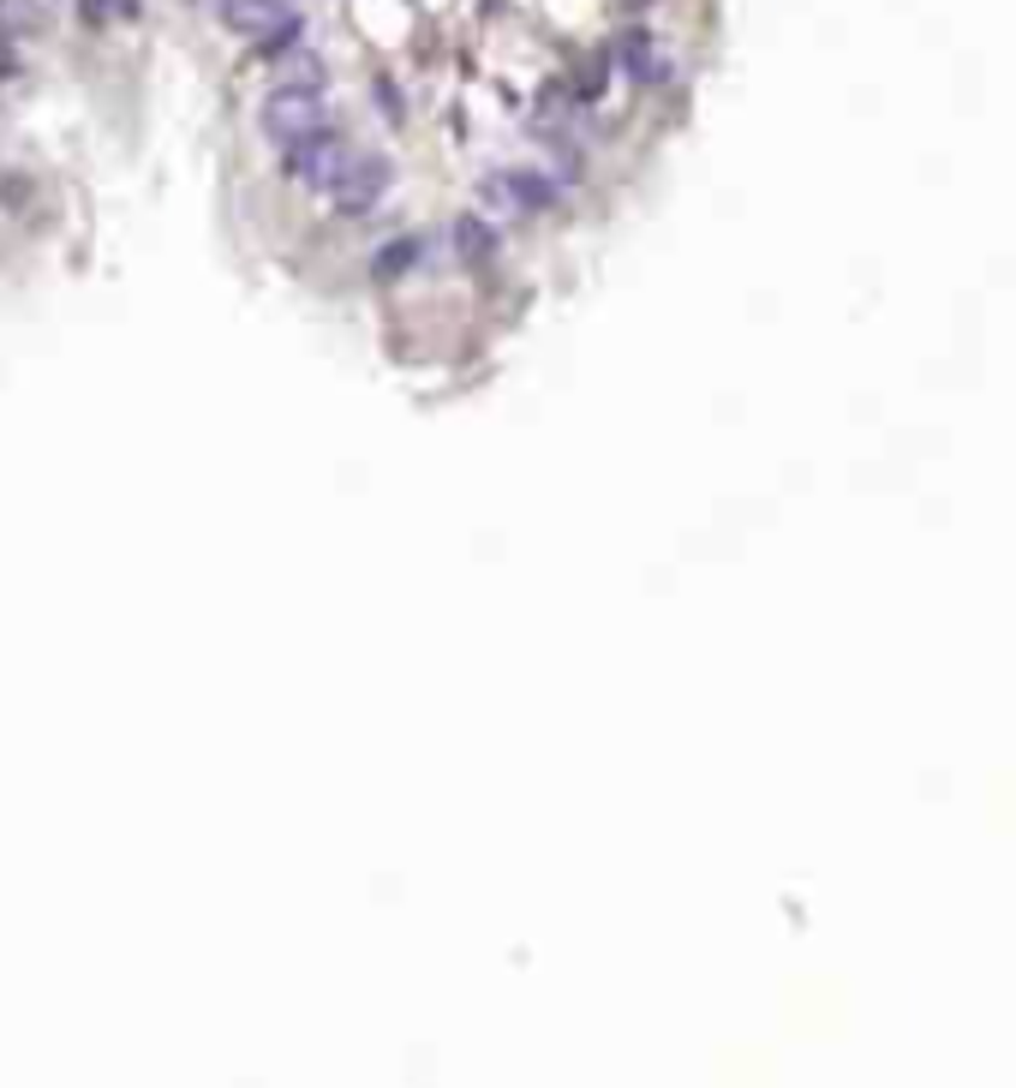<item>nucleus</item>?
Returning <instances> with one entry per match:
<instances>
[{
    "mask_svg": "<svg viewBox=\"0 0 1016 1088\" xmlns=\"http://www.w3.org/2000/svg\"><path fill=\"white\" fill-rule=\"evenodd\" d=\"M616 61H622V72H628V79H640V84L664 79V54H658V42L646 36V31H622V42H616Z\"/></svg>",
    "mask_w": 1016,
    "mask_h": 1088,
    "instance_id": "7",
    "label": "nucleus"
},
{
    "mask_svg": "<svg viewBox=\"0 0 1016 1088\" xmlns=\"http://www.w3.org/2000/svg\"><path fill=\"white\" fill-rule=\"evenodd\" d=\"M222 24L245 36L258 54H287L300 49V12L287 0H222Z\"/></svg>",
    "mask_w": 1016,
    "mask_h": 1088,
    "instance_id": "2",
    "label": "nucleus"
},
{
    "mask_svg": "<svg viewBox=\"0 0 1016 1088\" xmlns=\"http://www.w3.org/2000/svg\"><path fill=\"white\" fill-rule=\"evenodd\" d=\"M383 192H389V161H383V156H365V150H347V161L335 168V180L323 186V198H329L342 216L377 210Z\"/></svg>",
    "mask_w": 1016,
    "mask_h": 1088,
    "instance_id": "4",
    "label": "nucleus"
},
{
    "mask_svg": "<svg viewBox=\"0 0 1016 1088\" xmlns=\"http://www.w3.org/2000/svg\"><path fill=\"white\" fill-rule=\"evenodd\" d=\"M419 245H425V240H413V233H401V240L377 245V258H371V275H377V282H395V275H407V270H413V263L425 258Z\"/></svg>",
    "mask_w": 1016,
    "mask_h": 1088,
    "instance_id": "8",
    "label": "nucleus"
},
{
    "mask_svg": "<svg viewBox=\"0 0 1016 1088\" xmlns=\"http://www.w3.org/2000/svg\"><path fill=\"white\" fill-rule=\"evenodd\" d=\"M347 161V144H342V132L335 126H323V132H312V138H300V144H287L282 150V168L293 174L300 186H329L335 180V168Z\"/></svg>",
    "mask_w": 1016,
    "mask_h": 1088,
    "instance_id": "5",
    "label": "nucleus"
},
{
    "mask_svg": "<svg viewBox=\"0 0 1016 1088\" xmlns=\"http://www.w3.org/2000/svg\"><path fill=\"white\" fill-rule=\"evenodd\" d=\"M323 126H329L323 91H305V84H275L270 102H263V138H270L275 150L312 138V132H323Z\"/></svg>",
    "mask_w": 1016,
    "mask_h": 1088,
    "instance_id": "3",
    "label": "nucleus"
},
{
    "mask_svg": "<svg viewBox=\"0 0 1016 1088\" xmlns=\"http://www.w3.org/2000/svg\"><path fill=\"white\" fill-rule=\"evenodd\" d=\"M84 12H91V19H132L138 0H84Z\"/></svg>",
    "mask_w": 1016,
    "mask_h": 1088,
    "instance_id": "9",
    "label": "nucleus"
},
{
    "mask_svg": "<svg viewBox=\"0 0 1016 1088\" xmlns=\"http://www.w3.org/2000/svg\"><path fill=\"white\" fill-rule=\"evenodd\" d=\"M449 245L467 270H484V263H496V252H503V233H496V222L484 210H461L449 222Z\"/></svg>",
    "mask_w": 1016,
    "mask_h": 1088,
    "instance_id": "6",
    "label": "nucleus"
},
{
    "mask_svg": "<svg viewBox=\"0 0 1016 1088\" xmlns=\"http://www.w3.org/2000/svg\"><path fill=\"white\" fill-rule=\"evenodd\" d=\"M479 198L491 203V210L514 216V222H533V216H551L556 203H563V186H556V174H544V168H491L479 180Z\"/></svg>",
    "mask_w": 1016,
    "mask_h": 1088,
    "instance_id": "1",
    "label": "nucleus"
}]
</instances>
